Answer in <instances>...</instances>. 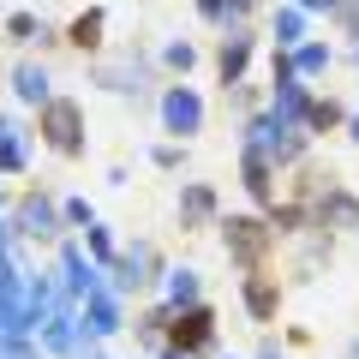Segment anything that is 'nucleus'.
Segmentation results:
<instances>
[{
	"label": "nucleus",
	"instance_id": "nucleus-1",
	"mask_svg": "<svg viewBox=\"0 0 359 359\" xmlns=\"http://www.w3.org/2000/svg\"><path fill=\"white\" fill-rule=\"evenodd\" d=\"M48 132H54L60 150H72V144H78V108H72V102H54V108H48Z\"/></svg>",
	"mask_w": 359,
	"mask_h": 359
},
{
	"label": "nucleus",
	"instance_id": "nucleus-2",
	"mask_svg": "<svg viewBox=\"0 0 359 359\" xmlns=\"http://www.w3.org/2000/svg\"><path fill=\"white\" fill-rule=\"evenodd\" d=\"M228 240H233V252H240V257H252L257 245H264V233H257V222H228Z\"/></svg>",
	"mask_w": 359,
	"mask_h": 359
},
{
	"label": "nucleus",
	"instance_id": "nucleus-3",
	"mask_svg": "<svg viewBox=\"0 0 359 359\" xmlns=\"http://www.w3.org/2000/svg\"><path fill=\"white\" fill-rule=\"evenodd\" d=\"M168 120H174V126H192V120H198V102H192V96H168Z\"/></svg>",
	"mask_w": 359,
	"mask_h": 359
},
{
	"label": "nucleus",
	"instance_id": "nucleus-4",
	"mask_svg": "<svg viewBox=\"0 0 359 359\" xmlns=\"http://www.w3.org/2000/svg\"><path fill=\"white\" fill-rule=\"evenodd\" d=\"M96 30H102V18L90 13V18H78V25H72V36H78V42H96Z\"/></svg>",
	"mask_w": 359,
	"mask_h": 359
},
{
	"label": "nucleus",
	"instance_id": "nucleus-5",
	"mask_svg": "<svg viewBox=\"0 0 359 359\" xmlns=\"http://www.w3.org/2000/svg\"><path fill=\"white\" fill-rule=\"evenodd\" d=\"M18 90L25 96H42V72H18Z\"/></svg>",
	"mask_w": 359,
	"mask_h": 359
}]
</instances>
